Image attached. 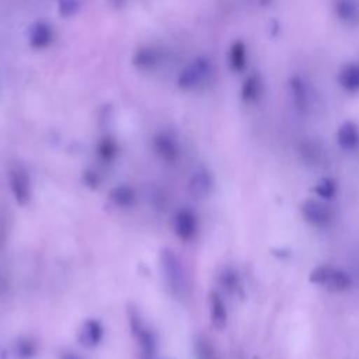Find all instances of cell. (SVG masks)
<instances>
[{"label":"cell","mask_w":359,"mask_h":359,"mask_svg":"<svg viewBox=\"0 0 359 359\" xmlns=\"http://www.w3.org/2000/svg\"><path fill=\"white\" fill-rule=\"evenodd\" d=\"M220 285L222 287L230 293V294H236V296H241L243 294V286H241V280L238 273L231 269V268H226L222 271L220 276Z\"/></svg>","instance_id":"2e32d148"},{"label":"cell","mask_w":359,"mask_h":359,"mask_svg":"<svg viewBox=\"0 0 359 359\" xmlns=\"http://www.w3.org/2000/svg\"><path fill=\"white\" fill-rule=\"evenodd\" d=\"M210 60L206 57H198L182 70L178 79V86L184 90L198 88L206 81V79L210 76Z\"/></svg>","instance_id":"3957f363"},{"label":"cell","mask_w":359,"mask_h":359,"mask_svg":"<svg viewBox=\"0 0 359 359\" xmlns=\"http://www.w3.org/2000/svg\"><path fill=\"white\" fill-rule=\"evenodd\" d=\"M262 93V83L257 74H251L245 79L241 87V98L245 102H254L259 98Z\"/></svg>","instance_id":"e0dca14e"},{"label":"cell","mask_w":359,"mask_h":359,"mask_svg":"<svg viewBox=\"0 0 359 359\" xmlns=\"http://www.w3.org/2000/svg\"><path fill=\"white\" fill-rule=\"evenodd\" d=\"M309 279L311 283L320 285L331 292H344L348 290L352 285L351 276L344 269L328 265L314 268L310 272Z\"/></svg>","instance_id":"6da1fadb"},{"label":"cell","mask_w":359,"mask_h":359,"mask_svg":"<svg viewBox=\"0 0 359 359\" xmlns=\"http://www.w3.org/2000/svg\"><path fill=\"white\" fill-rule=\"evenodd\" d=\"M171 227H172L174 234L181 241L188 243L196 237L198 230H199V220L194 210H191L188 208H181L172 215Z\"/></svg>","instance_id":"277c9868"},{"label":"cell","mask_w":359,"mask_h":359,"mask_svg":"<svg viewBox=\"0 0 359 359\" xmlns=\"http://www.w3.org/2000/svg\"><path fill=\"white\" fill-rule=\"evenodd\" d=\"M289 88H290V98L293 101V105L299 111H303L309 101V93H307L304 81L300 77L294 76L289 81Z\"/></svg>","instance_id":"9a60e30c"},{"label":"cell","mask_w":359,"mask_h":359,"mask_svg":"<svg viewBox=\"0 0 359 359\" xmlns=\"http://www.w3.org/2000/svg\"><path fill=\"white\" fill-rule=\"evenodd\" d=\"M62 359H80L77 355H65Z\"/></svg>","instance_id":"cb8c5ba5"},{"label":"cell","mask_w":359,"mask_h":359,"mask_svg":"<svg viewBox=\"0 0 359 359\" xmlns=\"http://www.w3.org/2000/svg\"><path fill=\"white\" fill-rule=\"evenodd\" d=\"M52 38V31L50 27L45 22H38L32 27L29 31V42L32 46L39 48V46H46Z\"/></svg>","instance_id":"ffe728a7"},{"label":"cell","mask_w":359,"mask_h":359,"mask_svg":"<svg viewBox=\"0 0 359 359\" xmlns=\"http://www.w3.org/2000/svg\"><path fill=\"white\" fill-rule=\"evenodd\" d=\"M130 330L144 358H151L156 352V344L150 328L140 320L137 314L130 316Z\"/></svg>","instance_id":"52a82bcc"},{"label":"cell","mask_w":359,"mask_h":359,"mask_svg":"<svg viewBox=\"0 0 359 359\" xmlns=\"http://www.w3.org/2000/svg\"><path fill=\"white\" fill-rule=\"evenodd\" d=\"M154 153L158 156L160 160L172 164L180 157V144L177 139L168 133H160L153 140Z\"/></svg>","instance_id":"ba28073f"},{"label":"cell","mask_w":359,"mask_h":359,"mask_svg":"<svg viewBox=\"0 0 359 359\" xmlns=\"http://www.w3.org/2000/svg\"><path fill=\"white\" fill-rule=\"evenodd\" d=\"M338 83L349 93L359 91V63L351 62L344 65L338 73Z\"/></svg>","instance_id":"4fadbf2b"},{"label":"cell","mask_w":359,"mask_h":359,"mask_svg":"<svg viewBox=\"0 0 359 359\" xmlns=\"http://www.w3.org/2000/svg\"><path fill=\"white\" fill-rule=\"evenodd\" d=\"M335 15L344 22H353L359 20V1L358 0H335Z\"/></svg>","instance_id":"5bb4252c"},{"label":"cell","mask_w":359,"mask_h":359,"mask_svg":"<svg viewBox=\"0 0 359 359\" xmlns=\"http://www.w3.org/2000/svg\"><path fill=\"white\" fill-rule=\"evenodd\" d=\"M104 337V327L98 320H87L79 331V341L87 348H95Z\"/></svg>","instance_id":"30bf717a"},{"label":"cell","mask_w":359,"mask_h":359,"mask_svg":"<svg viewBox=\"0 0 359 359\" xmlns=\"http://www.w3.org/2000/svg\"><path fill=\"white\" fill-rule=\"evenodd\" d=\"M337 142L344 150H353L359 146V128L352 121L344 122L337 132Z\"/></svg>","instance_id":"7c38bea8"},{"label":"cell","mask_w":359,"mask_h":359,"mask_svg":"<svg viewBox=\"0 0 359 359\" xmlns=\"http://www.w3.org/2000/svg\"><path fill=\"white\" fill-rule=\"evenodd\" d=\"M213 188V178L212 174L206 168L196 170L188 182V191L192 198L195 199H205L209 196Z\"/></svg>","instance_id":"9c48e42d"},{"label":"cell","mask_w":359,"mask_h":359,"mask_svg":"<svg viewBox=\"0 0 359 359\" xmlns=\"http://www.w3.org/2000/svg\"><path fill=\"white\" fill-rule=\"evenodd\" d=\"M161 272L174 293H180L184 287V266L175 251L165 248L160 255Z\"/></svg>","instance_id":"7a4b0ae2"},{"label":"cell","mask_w":359,"mask_h":359,"mask_svg":"<svg viewBox=\"0 0 359 359\" xmlns=\"http://www.w3.org/2000/svg\"><path fill=\"white\" fill-rule=\"evenodd\" d=\"M229 63L234 72L244 70L247 65V48L241 41L233 42L229 50Z\"/></svg>","instance_id":"ac0fdd59"},{"label":"cell","mask_w":359,"mask_h":359,"mask_svg":"<svg viewBox=\"0 0 359 359\" xmlns=\"http://www.w3.org/2000/svg\"><path fill=\"white\" fill-rule=\"evenodd\" d=\"M300 212L304 217L306 222H309L311 226L318 227V229H325L334 222V210L331 206L314 201V199H307L300 205Z\"/></svg>","instance_id":"5b68a950"},{"label":"cell","mask_w":359,"mask_h":359,"mask_svg":"<svg viewBox=\"0 0 359 359\" xmlns=\"http://www.w3.org/2000/svg\"><path fill=\"white\" fill-rule=\"evenodd\" d=\"M195 359H219L217 352L212 341L203 335H199L194 344Z\"/></svg>","instance_id":"44dd1931"},{"label":"cell","mask_w":359,"mask_h":359,"mask_svg":"<svg viewBox=\"0 0 359 359\" xmlns=\"http://www.w3.org/2000/svg\"><path fill=\"white\" fill-rule=\"evenodd\" d=\"M8 187L18 205L24 206L29 202L32 196V185L24 168L14 167L8 171Z\"/></svg>","instance_id":"8992f818"},{"label":"cell","mask_w":359,"mask_h":359,"mask_svg":"<svg viewBox=\"0 0 359 359\" xmlns=\"http://www.w3.org/2000/svg\"><path fill=\"white\" fill-rule=\"evenodd\" d=\"M313 189L318 196L331 199L337 192V182L332 178H321Z\"/></svg>","instance_id":"7402d4cb"},{"label":"cell","mask_w":359,"mask_h":359,"mask_svg":"<svg viewBox=\"0 0 359 359\" xmlns=\"http://www.w3.org/2000/svg\"><path fill=\"white\" fill-rule=\"evenodd\" d=\"M209 316L210 323L216 330H223L227 325V309L219 292L212 290L209 293Z\"/></svg>","instance_id":"8fae6325"},{"label":"cell","mask_w":359,"mask_h":359,"mask_svg":"<svg viewBox=\"0 0 359 359\" xmlns=\"http://www.w3.org/2000/svg\"><path fill=\"white\" fill-rule=\"evenodd\" d=\"M109 199L115 206L119 208H129L135 202V191L130 187L121 185L111 191Z\"/></svg>","instance_id":"d6986e66"},{"label":"cell","mask_w":359,"mask_h":359,"mask_svg":"<svg viewBox=\"0 0 359 359\" xmlns=\"http://www.w3.org/2000/svg\"><path fill=\"white\" fill-rule=\"evenodd\" d=\"M98 153L100 156L107 160V161H111L115 158L116 156V144L115 142H109V140H104L100 147H98Z\"/></svg>","instance_id":"603a6c76"}]
</instances>
